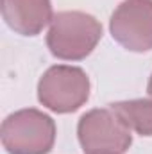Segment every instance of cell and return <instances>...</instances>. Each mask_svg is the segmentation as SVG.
I'll return each instance as SVG.
<instances>
[{"label":"cell","mask_w":152,"mask_h":154,"mask_svg":"<svg viewBox=\"0 0 152 154\" xmlns=\"http://www.w3.org/2000/svg\"><path fill=\"white\" fill-rule=\"evenodd\" d=\"M102 38L100 22L82 11H61L54 14L47 45L57 59L81 61L88 57Z\"/></svg>","instance_id":"cell-1"},{"label":"cell","mask_w":152,"mask_h":154,"mask_svg":"<svg viewBox=\"0 0 152 154\" xmlns=\"http://www.w3.org/2000/svg\"><path fill=\"white\" fill-rule=\"evenodd\" d=\"M0 134L9 154H48L56 142V124L43 111L27 108L7 116Z\"/></svg>","instance_id":"cell-2"},{"label":"cell","mask_w":152,"mask_h":154,"mask_svg":"<svg viewBox=\"0 0 152 154\" xmlns=\"http://www.w3.org/2000/svg\"><path fill=\"white\" fill-rule=\"evenodd\" d=\"M90 99V77L79 66H50L38 82V100L54 113H74Z\"/></svg>","instance_id":"cell-3"},{"label":"cell","mask_w":152,"mask_h":154,"mask_svg":"<svg viewBox=\"0 0 152 154\" xmlns=\"http://www.w3.org/2000/svg\"><path fill=\"white\" fill-rule=\"evenodd\" d=\"M77 136L84 154H123L132 143L131 129L111 108L84 113L77 125Z\"/></svg>","instance_id":"cell-4"},{"label":"cell","mask_w":152,"mask_h":154,"mask_svg":"<svg viewBox=\"0 0 152 154\" xmlns=\"http://www.w3.org/2000/svg\"><path fill=\"white\" fill-rule=\"evenodd\" d=\"M109 31L125 50H152V0H123L111 14Z\"/></svg>","instance_id":"cell-5"},{"label":"cell","mask_w":152,"mask_h":154,"mask_svg":"<svg viewBox=\"0 0 152 154\" xmlns=\"http://www.w3.org/2000/svg\"><path fill=\"white\" fill-rule=\"evenodd\" d=\"M2 18L22 36L39 34L54 18L50 0H2Z\"/></svg>","instance_id":"cell-6"},{"label":"cell","mask_w":152,"mask_h":154,"mask_svg":"<svg viewBox=\"0 0 152 154\" xmlns=\"http://www.w3.org/2000/svg\"><path fill=\"white\" fill-rule=\"evenodd\" d=\"M109 108L131 131L140 136H152V99L120 100Z\"/></svg>","instance_id":"cell-7"},{"label":"cell","mask_w":152,"mask_h":154,"mask_svg":"<svg viewBox=\"0 0 152 154\" xmlns=\"http://www.w3.org/2000/svg\"><path fill=\"white\" fill-rule=\"evenodd\" d=\"M147 91H149V95L152 97V75H150V79H149V84H147Z\"/></svg>","instance_id":"cell-8"}]
</instances>
